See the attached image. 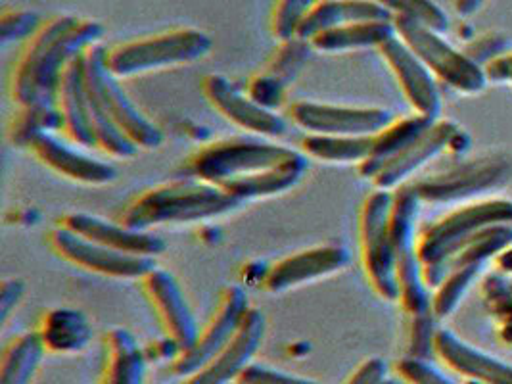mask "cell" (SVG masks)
Masks as SVG:
<instances>
[{
    "label": "cell",
    "mask_w": 512,
    "mask_h": 384,
    "mask_svg": "<svg viewBox=\"0 0 512 384\" xmlns=\"http://www.w3.org/2000/svg\"><path fill=\"white\" fill-rule=\"evenodd\" d=\"M461 129L449 120L434 121V125L424 131L419 139L409 144L396 158L384 164L373 175L374 189L380 191H397L405 185L420 168H424L430 160L438 158L445 148L453 146Z\"/></svg>",
    "instance_id": "cell-19"
},
{
    "label": "cell",
    "mask_w": 512,
    "mask_h": 384,
    "mask_svg": "<svg viewBox=\"0 0 512 384\" xmlns=\"http://www.w3.org/2000/svg\"><path fill=\"white\" fill-rule=\"evenodd\" d=\"M386 8L394 18L403 16L419 24L434 29L436 33H445L449 29V18L434 0H371Z\"/></svg>",
    "instance_id": "cell-33"
},
{
    "label": "cell",
    "mask_w": 512,
    "mask_h": 384,
    "mask_svg": "<svg viewBox=\"0 0 512 384\" xmlns=\"http://www.w3.org/2000/svg\"><path fill=\"white\" fill-rule=\"evenodd\" d=\"M512 244V225H495L489 227L486 231L478 233L470 242L447 262L443 264L438 271L424 275V281L430 288L440 287L443 279L459 267H468V265H482L491 256L497 252L507 250Z\"/></svg>",
    "instance_id": "cell-28"
},
{
    "label": "cell",
    "mask_w": 512,
    "mask_h": 384,
    "mask_svg": "<svg viewBox=\"0 0 512 384\" xmlns=\"http://www.w3.org/2000/svg\"><path fill=\"white\" fill-rule=\"evenodd\" d=\"M388 365L382 358H369L363 361L344 384H386Z\"/></svg>",
    "instance_id": "cell-41"
},
{
    "label": "cell",
    "mask_w": 512,
    "mask_h": 384,
    "mask_svg": "<svg viewBox=\"0 0 512 384\" xmlns=\"http://www.w3.org/2000/svg\"><path fill=\"white\" fill-rule=\"evenodd\" d=\"M24 294L25 283L22 279L12 277L2 283V290H0V321H2V325L8 321L12 310L18 308Z\"/></svg>",
    "instance_id": "cell-42"
},
{
    "label": "cell",
    "mask_w": 512,
    "mask_h": 384,
    "mask_svg": "<svg viewBox=\"0 0 512 384\" xmlns=\"http://www.w3.org/2000/svg\"><path fill=\"white\" fill-rule=\"evenodd\" d=\"M378 50L390 72L394 73L401 93L407 98L415 114L430 120H440L442 95L434 73L424 66L419 56L397 35L388 39Z\"/></svg>",
    "instance_id": "cell-17"
},
{
    "label": "cell",
    "mask_w": 512,
    "mask_h": 384,
    "mask_svg": "<svg viewBox=\"0 0 512 384\" xmlns=\"http://www.w3.org/2000/svg\"><path fill=\"white\" fill-rule=\"evenodd\" d=\"M250 308L252 306L244 288L238 285L223 288L217 306L208 323L200 329L194 346L169 363V373L177 379H187L202 369L233 338Z\"/></svg>",
    "instance_id": "cell-11"
},
{
    "label": "cell",
    "mask_w": 512,
    "mask_h": 384,
    "mask_svg": "<svg viewBox=\"0 0 512 384\" xmlns=\"http://www.w3.org/2000/svg\"><path fill=\"white\" fill-rule=\"evenodd\" d=\"M434 352L453 371L472 381L484 384H512V365L472 348L451 331L442 329L436 333Z\"/></svg>",
    "instance_id": "cell-22"
},
{
    "label": "cell",
    "mask_w": 512,
    "mask_h": 384,
    "mask_svg": "<svg viewBox=\"0 0 512 384\" xmlns=\"http://www.w3.org/2000/svg\"><path fill=\"white\" fill-rule=\"evenodd\" d=\"M246 93L256 100L257 104L265 106L267 110L277 112L284 104L286 98V85H282L279 79H275L269 73H257L256 77L248 83Z\"/></svg>",
    "instance_id": "cell-38"
},
{
    "label": "cell",
    "mask_w": 512,
    "mask_h": 384,
    "mask_svg": "<svg viewBox=\"0 0 512 384\" xmlns=\"http://www.w3.org/2000/svg\"><path fill=\"white\" fill-rule=\"evenodd\" d=\"M106 29L94 20L54 16L25 41L14 64L10 93L18 108L56 106L60 81L75 58L100 45Z\"/></svg>",
    "instance_id": "cell-2"
},
{
    "label": "cell",
    "mask_w": 512,
    "mask_h": 384,
    "mask_svg": "<svg viewBox=\"0 0 512 384\" xmlns=\"http://www.w3.org/2000/svg\"><path fill=\"white\" fill-rule=\"evenodd\" d=\"M321 2L323 0H277L273 8V18H271L273 35L279 39L280 43L294 39L305 16Z\"/></svg>",
    "instance_id": "cell-35"
},
{
    "label": "cell",
    "mask_w": 512,
    "mask_h": 384,
    "mask_svg": "<svg viewBox=\"0 0 512 384\" xmlns=\"http://www.w3.org/2000/svg\"><path fill=\"white\" fill-rule=\"evenodd\" d=\"M350 264V252L340 244H319L284 256L271 265L261 287L269 294H284L294 288L340 273Z\"/></svg>",
    "instance_id": "cell-15"
},
{
    "label": "cell",
    "mask_w": 512,
    "mask_h": 384,
    "mask_svg": "<svg viewBox=\"0 0 512 384\" xmlns=\"http://www.w3.org/2000/svg\"><path fill=\"white\" fill-rule=\"evenodd\" d=\"M83 54L75 58L62 75L56 106L62 116V131L71 143L81 148H96Z\"/></svg>",
    "instance_id": "cell-21"
},
{
    "label": "cell",
    "mask_w": 512,
    "mask_h": 384,
    "mask_svg": "<svg viewBox=\"0 0 512 384\" xmlns=\"http://www.w3.org/2000/svg\"><path fill=\"white\" fill-rule=\"evenodd\" d=\"M307 160L302 150L248 135L202 146L188 156L183 173L229 192L244 204L292 191L307 171Z\"/></svg>",
    "instance_id": "cell-1"
},
{
    "label": "cell",
    "mask_w": 512,
    "mask_h": 384,
    "mask_svg": "<svg viewBox=\"0 0 512 384\" xmlns=\"http://www.w3.org/2000/svg\"><path fill=\"white\" fill-rule=\"evenodd\" d=\"M290 121L305 135L374 137L386 129L394 116L378 106H342L332 102L298 100L288 106Z\"/></svg>",
    "instance_id": "cell-10"
},
{
    "label": "cell",
    "mask_w": 512,
    "mask_h": 384,
    "mask_svg": "<svg viewBox=\"0 0 512 384\" xmlns=\"http://www.w3.org/2000/svg\"><path fill=\"white\" fill-rule=\"evenodd\" d=\"M238 384H323L309 377H302L290 371H284L279 367L261 363V361H252L246 371L240 375L236 381Z\"/></svg>",
    "instance_id": "cell-37"
},
{
    "label": "cell",
    "mask_w": 512,
    "mask_h": 384,
    "mask_svg": "<svg viewBox=\"0 0 512 384\" xmlns=\"http://www.w3.org/2000/svg\"><path fill=\"white\" fill-rule=\"evenodd\" d=\"M202 95L211 108L234 127L263 139H280L288 131V121L273 110L257 104L252 96L219 73H210L200 83Z\"/></svg>",
    "instance_id": "cell-12"
},
{
    "label": "cell",
    "mask_w": 512,
    "mask_h": 384,
    "mask_svg": "<svg viewBox=\"0 0 512 384\" xmlns=\"http://www.w3.org/2000/svg\"><path fill=\"white\" fill-rule=\"evenodd\" d=\"M509 164L499 160H476L461 168L420 179L409 185L420 202L451 204L499 189L509 179Z\"/></svg>",
    "instance_id": "cell-14"
},
{
    "label": "cell",
    "mask_w": 512,
    "mask_h": 384,
    "mask_svg": "<svg viewBox=\"0 0 512 384\" xmlns=\"http://www.w3.org/2000/svg\"><path fill=\"white\" fill-rule=\"evenodd\" d=\"M484 4H486V0H455V10L459 16L468 18V16L476 14Z\"/></svg>",
    "instance_id": "cell-44"
},
{
    "label": "cell",
    "mask_w": 512,
    "mask_h": 384,
    "mask_svg": "<svg viewBox=\"0 0 512 384\" xmlns=\"http://www.w3.org/2000/svg\"><path fill=\"white\" fill-rule=\"evenodd\" d=\"M309 50H313L311 45L303 39H298V37H294L290 41H282V45L275 52V56L269 62L265 73L273 75L275 79H279L282 85L288 87L290 81H294L296 75L302 70Z\"/></svg>",
    "instance_id": "cell-34"
},
{
    "label": "cell",
    "mask_w": 512,
    "mask_h": 384,
    "mask_svg": "<svg viewBox=\"0 0 512 384\" xmlns=\"http://www.w3.org/2000/svg\"><path fill=\"white\" fill-rule=\"evenodd\" d=\"M37 333L47 354H77L89 346L93 327L85 313L58 308L45 313Z\"/></svg>",
    "instance_id": "cell-25"
},
{
    "label": "cell",
    "mask_w": 512,
    "mask_h": 384,
    "mask_svg": "<svg viewBox=\"0 0 512 384\" xmlns=\"http://www.w3.org/2000/svg\"><path fill=\"white\" fill-rule=\"evenodd\" d=\"M394 35H397L394 22H359L323 31L307 43L317 52L340 54L361 48H380Z\"/></svg>",
    "instance_id": "cell-26"
},
{
    "label": "cell",
    "mask_w": 512,
    "mask_h": 384,
    "mask_svg": "<svg viewBox=\"0 0 512 384\" xmlns=\"http://www.w3.org/2000/svg\"><path fill=\"white\" fill-rule=\"evenodd\" d=\"M480 267L482 265L459 267V269H453L443 279L440 287H436V294L432 296V313L436 317H447L459 308V304L463 302L468 288L474 283V279L480 275Z\"/></svg>",
    "instance_id": "cell-31"
},
{
    "label": "cell",
    "mask_w": 512,
    "mask_h": 384,
    "mask_svg": "<svg viewBox=\"0 0 512 384\" xmlns=\"http://www.w3.org/2000/svg\"><path fill=\"white\" fill-rule=\"evenodd\" d=\"M43 24L45 22H41L37 12L6 10L0 16V41H2V45L16 43V41H27L39 31V27Z\"/></svg>",
    "instance_id": "cell-36"
},
{
    "label": "cell",
    "mask_w": 512,
    "mask_h": 384,
    "mask_svg": "<svg viewBox=\"0 0 512 384\" xmlns=\"http://www.w3.org/2000/svg\"><path fill=\"white\" fill-rule=\"evenodd\" d=\"M47 350L37 331L14 336L2 350L0 384H31Z\"/></svg>",
    "instance_id": "cell-29"
},
{
    "label": "cell",
    "mask_w": 512,
    "mask_h": 384,
    "mask_svg": "<svg viewBox=\"0 0 512 384\" xmlns=\"http://www.w3.org/2000/svg\"><path fill=\"white\" fill-rule=\"evenodd\" d=\"M240 206V200L211 183L179 177L137 194L125 204L119 221L133 229L152 231L160 225L211 221L236 212Z\"/></svg>",
    "instance_id": "cell-4"
},
{
    "label": "cell",
    "mask_w": 512,
    "mask_h": 384,
    "mask_svg": "<svg viewBox=\"0 0 512 384\" xmlns=\"http://www.w3.org/2000/svg\"><path fill=\"white\" fill-rule=\"evenodd\" d=\"M29 152L56 175L70 179L79 185L104 187L117 179L114 164L93 158L77 148V144L66 143L56 133H39L25 146Z\"/></svg>",
    "instance_id": "cell-18"
},
{
    "label": "cell",
    "mask_w": 512,
    "mask_h": 384,
    "mask_svg": "<svg viewBox=\"0 0 512 384\" xmlns=\"http://www.w3.org/2000/svg\"><path fill=\"white\" fill-rule=\"evenodd\" d=\"M148 356L131 331L116 327L104 335L102 363L94 384H146Z\"/></svg>",
    "instance_id": "cell-23"
},
{
    "label": "cell",
    "mask_w": 512,
    "mask_h": 384,
    "mask_svg": "<svg viewBox=\"0 0 512 384\" xmlns=\"http://www.w3.org/2000/svg\"><path fill=\"white\" fill-rule=\"evenodd\" d=\"M394 191L371 192L359 214L361 262L374 292L388 302L399 300L397 283V252L390 235V212Z\"/></svg>",
    "instance_id": "cell-7"
},
{
    "label": "cell",
    "mask_w": 512,
    "mask_h": 384,
    "mask_svg": "<svg viewBox=\"0 0 512 384\" xmlns=\"http://www.w3.org/2000/svg\"><path fill=\"white\" fill-rule=\"evenodd\" d=\"M140 288L165 338L171 340L181 354L190 350L200 335V327L188 304L187 294L183 292L175 275L169 269L156 267L140 281Z\"/></svg>",
    "instance_id": "cell-13"
},
{
    "label": "cell",
    "mask_w": 512,
    "mask_h": 384,
    "mask_svg": "<svg viewBox=\"0 0 512 384\" xmlns=\"http://www.w3.org/2000/svg\"><path fill=\"white\" fill-rule=\"evenodd\" d=\"M108 47L94 45L83 54L85 81L91 102L96 148L110 158L129 160L139 150H154L163 143L162 129L148 120L119 85L106 64Z\"/></svg>",
    "instance_id": "cell-3"
},
{
    "label": "cell",
    "mask_w": 512,
    "mask_h": 384,
    "mask_svg": "<svg viewBox=\"0 0 512 384\" xmlns=\"http://www.w3.org/2000/svg\"><path fill=\"white\" fill-rule=\"evenodd\" d=\"M484 70L488 75V81L512 83V52L495 56Z\"/></svg>",
    "instance_id": "cell-43"
},
{
    "label": "cell",
    "mask_w": 512,
    "mask_h": 384,
    "mask_svg": "<svg viewBox=\"0 0 512 384\" xmlns=\"http://www.w3.org/2000/svg\"><path fill=\"white\" fill-rule=\"evenodd\" d=\"M300 150L307 158L325 164H365L373 152V137L305 135Z\"/></svg>",
    "instance_id": "cell-30"
},
{
    "label": "cell",
    "mask_w": 512,
    "mask_h": 384,
    "mask_svg": "<svg viewBox=\"0 0 512 384\" xmlns=\"http://www.w3.org/2000/svg\"><path fill=\"white\" fill-rule=\"evenodd\" d=\"M495 225H512L511 200L468 204L428 225L417 239V254L424 275L438 271L466 242Z\"/></svg>",
    "instance_id": "cell-6"
},
{
    "label": "cell",
    "mask_w": 512,
    "mask_h": 384,
    "mask_svg": "<svg viewBox=\"0 0 512 384\" xmlns=\"http://www.w3.org/2000/svg\"><path fill=\"white\" fill-rule=\"evenodd\" d=\"M58 225L70 229L85 239L94 240L112 250L133 254V256L158 258L167 250L165 240L158 237L154 231H140V229L123 225L121 221H110L94 214L71 212L62 217Z\"/></svg>",
    "instance_id": "cell-20"
},
{
    "label": "cell",
    "mask_w": 512,
    "mask_h": 384,
    "mask_svg": "<svg viewBox=\"0 0 512 384\" xmlns=\"http://www.w3.org/2000/svg\"><path fill=\"white\" fill-rule=\"evenodd\" d=\"M359 22H394V16L371 0H323L305 16L296 37L309 41L328 29Z\"/></svg>",
    "instance_id": "cell-24"
},
{
    "label": "cell",
    "mask_w": 512,
    "mask_h": 384,
    "mask_svg": "<svg viewBox=\"0 0 512 384\" xmlns=\"http://www.w3.org/2000/svg\"><path fill=\"white\" fill-rule=\"evenodd\" d=\"M397 375L409 384H453L430 361L413 356L399 360Z\"/></svg>",
    "instance_id": "cell-39"
},
{
    "label": "cell",
    "mask_w": 512,
    "mask_h": 384,
    "mask_svg": "<svg viewBox=\"0 0 512 384\" xmlns=\"http://www.w3.org/2000/svg\"><path fill=\"white\" fill-rule=\"evenodd\" d=\"M62 116L58 106H33L20 108V114L14 121L12 141L25 148L29 141L39 133H56L62 131Z\"/></svg>",
    "instance_id": "cell-32"
},
{
    "label": "cell",
    "mask_w": 512,
    "mask_h": 384,
    "mask_svg": "<svg viewBox=\"0 0 512 384\" xmlns=\"http://www.w3.org/2000/svg\"><path fill=\"white\" fill-rule=\"evenodd\" d=\"M394 25L397 37L419 56L436 79L463 95H478L486 89V70L465 52L451 47L442 33L403 16L394 18Z\"/></svg>",
    "instance_id": "cell-8"
},
{
    "label": "cell",
    "mask_w": 512,
    "mask_h": 384,
    "mask_svg": "<svg viewBox=\"0 0 512 384\" xmlns=\"http://www.w3.org/2000/svg\"><path fill=\"white\" fill-rule=\"evenodd\" d=\"M233 384H238V383H233Z\"/></svg>",
    "instance_id": "cell-45"
},
{
    "label": "cell",
    "mask_w": 512,
    "mask_h": 384,
    "mask_svg": "<svg viewBox=\"0 0 512 384\" xmlns=\"http://www.w3.org/2000/svg\"><path fill=\"white\" fill-rule=\"evenodd\" d=\"M434 121L424 116H409L403 120H394L386 129H382L373 137V152L365 164L359 166V173L365 179H373L374 173L388 164L392 158H396L399 152H403L409 144L415 143L424 131H428Z\"/></svg>",
    "instance_id": "cell-27"
},
{
    "label": "cell",
    "mask_w": 512,
    "mask_h": 384,
    "mask_svg": "<svg viewBox=\"0 0 512 384\" xmlns=\"http://www.w3.org/2000/svg\"><path fill=\"white\" fill-rule=\"evenodd\" d=\"M48 246L64 262L110 279L142 281L152 269H156V258L133 256L117 252L104 244L85 239L70 229L58 225L48 233Z\"/></svg>",
    "instance_id": "cell-9"
},
{
    "label": "cell",
    "mask_w": 512,
    "mask_h": 384,
    "mask_svg": "<svg viewBox=\"0 0 512 384\" xmlns=\"http://www.w3.org/2000/svg\"><path fill=\"white\" fill-rule=\"evenodd\" d=\"M411 319H413V323H411L409 356L428 360L430 354L434 352V338L438 333V331H434V313H424V315H417Z\"/></svg>",
    "instance_id": "cell-40"
},
{
    "label": "cell",
    "mask_w": 512,
    "mask_h": 384,
    "mask_svg": "<svg viewBox=\"0 0 512 384\" xmlns=\"http://www.w3.org/2000/svg\"><path fill=\"white\" fill-rule=\"evenodd\" d=\"M213 48L210 35L196 27H179L139 37L108 48L106 64L117 79L179 68L206 58Z\"/></svg>",
    "instance_id": "cell-5"
},
{
    "label": "cell",
    "mask_w": 512,
    "mask_h": 384,
    "mask_svg": "<svg viewBox=\"0 0 512 384\" xmlns=\"http://www.w3.org/2000/svg\"><path fill=\"white\" fill-rule=\"evenodd\" d=\"M267 331L265 315L250 308L233 338L194 375L181 384H233L256 358Z\"/></svg>",
    "instance_id": "cell-16"
}]
</instances>
